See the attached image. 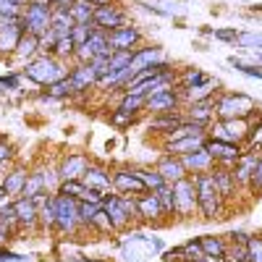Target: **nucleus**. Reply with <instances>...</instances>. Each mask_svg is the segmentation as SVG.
I'll return each mask as SVG.
<instances>
[{
  "mask_svg": "<svg viewBox=\"0 0 262 262\" xmlns=\"http://www.w3.org/2000/svg\"><path fill=\"white\" fill-rule=\"evenodd\" d=\"M191 181L196 186V210L202 212V217L212 221V217H223V196L217 191L212 173H191Z\"/></svg>",
  "mask_w": 262,
  "mask_h": 262,
  "instance_id": "obj_1",
  "label": "nucleus"
},
{
  "mask_svg": "<svg viewBox=\"0 0 262 262\" xmlns=\"http://www.w3.org/2000/svg\"><path fill=\"white\" fill-rule=\"evenodd\" d=\"M24 76L32 79L34 84L50 86V84L66 79V76H69V71H66V60H60L55 55H37L34 60H29L24 66Z\"/></svg>",
  "mask_w": 262,
  "mask_h": 262,
  "instance_id": "obj_2",
  "label": "nucleus"
},
{
  "mask_svg": "<svg viewBox=\"0 0 262 262\" xmlns=\"http://www.w3.org/2000/svg\"><path fill=\"white\" fill-rule=\"evenodd\" d=\"M102 210L107 215V221H111L113 231H121L137 217V196H131V194H105Z\"/></svg>",
  "mask_w": 262,
  "mask_h": 262,
  "instance_id": "obj_3",
  "label": "nucleus"
},
{
  "mask_svg": "<svg viewBox=\"0 0 262 262\" xmlns=\"http://www.w3.org/2000/svg\"><path fill=\"white\" fill-rule=\"evenodd\" d=\"M254 100L244 92H228L215 100V118L233 121V118H252L254 116Z\"/></svg>",
  "mask_w": 262,
  "mask_h": 262,
  "instance_id": "obj_4",
  "label": "nucleus"
},
{
  "mask_svg": "<svg viewBox=\"0 0 262 262\" xmlns=\"http://www.w3.org/2000/svg\"><path fill=\"white\" fill-rule=\"evenodd\" d=\"M21 24H24V32L42 37L53 24V6H48L45 0H32L21 11Z\"/></svg>",
  "mask_w": 262,
  "mask_h": 262,
  "instance_id": "obj_5",
  "label": "nucleus"
},
{
  "mask_svg": "<svg viewBox=\"0 0 262 262\" xmlns=\"http://www.w3.org/2000/svg\"><path fill=\"white\" fill-rule=\"evenodd\" d=\"M207 137L210 139H221V142H231V144H244L249 137V123L247 118H233V121H212L207 126Z\"/></svg>",
  "mask_w": 262,
  "mask_h": 262,
  "instance_id": "obj_6",
  "label": "nucleus"
},
{
  "mask_svg": "<svg viewBox=\"0 0 262 262\" xmlns=\"http://www.w3.org/2000/svg\"><path fill=\"white\" fill-rule=\"evenodd\" d=\"M55 228L60 233H74L81 221H79V202L74 200V196H66V194H58L55 191Z\"/></svg>",
  "mask_w": 262,
  "mask_h": 262,
  "instance_id": "obj_7",
  "label": "nucleus"
},
{
  "mask_svg": "<svg viewBox=\"0 0 262 262\" xmlns=\"http://www.w3.org/2000/svg\"><path fill=\"white\" fill-rule=\"evenodd\" d=\"M170 189H173V212L181 215V217L194 215V210H196V186H194L191 176L176 181Z\"/></svg>",
  "mask_w": 262,
  "mask_h": 262,
  "instance_id": "obj_8",
  "label": "nucleus"
},
{
  "mask_svg": "<svg viewBox=\"0 0 262 262\" xmlns=\"http://www.w3.org/2000/svg\"><path fill=\"white\" fill-rule=\"evenodd\" d=\"M107 45L113 53H134L142 45V32L131 24H123L113 32H107Z\"/></svg>",
  "mask_w": 262,
  "mask_h": 262,
  "instance_id": "obj_9",
  "label": "nucleus"
},
{
  "mask_svg": "<svg viewBox=\"0 0 262 262\" xmlns=\"http://www.w3.org/2000/svg\"><path fill=\"white\" fill-rule=\"evenodd\" d=\"M21 37H24L21 16H0V55H13Z\"/></svg>",
  "mask_w": 262,
  "mask_h": 262,
  "instance_id": "obj_10",
  "label": "nucleus"
},
{
  "mask_svg": "<svg viewBox=\"0 0 262 262\" xmlns=\"http://www.w3.org/2000/svg\"><path fill=\"white\" fill-rule=\"evenodd\" d=\"M210 158L215 160V165H226V168H233V163L244 155L242 144H231V142H221V139H210L205 137V144H202Z\"/></svg>",
  "mask_w": 262,
  "mask_h": 262,
  "instance_id": "obj_11",
  "label": "nucleus"
},
{
  "mask_svg": "<svg viewBox=\"0 0 262 262\" xmlns=\"http://www.w3.org/2000/svg\"><path fill=\"white\" fill-rule=\"evenodd\" d=\"M92 21H95V27H97V29H102V32H113V29H118V27L128 24V21H126V11H123V8H118L116 3L97 6V8H95Z\"/></svg>",
  "mask_w": 262,
  "mask_h": 262,
  "instance_id": "obj_12",
  "label": "nucleus"
},
{
  "mask_svg": "<svg viewBox=\"0 0 262 262\" xmlns=\"http://www.w3.org/2000/svg\"><path fill=\"white\" fill-rule=\"evenodd\" d=\"M113 191L116 194H131V196H139L147 191L144 181L137 176L134 168H121L113 173Z\"/></svg>",
  "mask_w": 262,
  "mask_h": 262,
  "instance_id": "obj_13",
  "label": "nucleus"
},
{
  "mask_svg": "<svg viewBox=\"0 0 262 262\" xmlns=\"http://www.w3.org/2000/svg\"><path fill=\"white\" fill-rule=\"evenodd\" d=\"M181 105V95L179 90H168V92H160V95H152L147 97V105L144 111H149L152 116H160V113H176Z\"/></svg>",
  "mask_w": 262,
  "mask_h": 262,
  "instance_id": "obj_14",
  "label": "nucleus"
},
{
  "mask_svg": "<svg viewBox=\"0 0 262 262\" xmlns=\"http://www.w3.org/2000/svg\"><path fill=\"white\" fill-rule=\"evenodd\" d=\"M155 168H158V173L163 176V181H165L168 186H173L176 181H181V179L189 176V170H186V165H184V160H181L179 155H163Z\"/></svg>",
  "mask_w": 262,
  "mask_h": 262,
  "instance_id": "obj_15",
  "label": "nucleus"
},
{
  "mask_svg": "<svg viewBox=\"0 0 262 262\" xmlns=\"http://www.w3.org/2000/svg\"><path fill=\"white\" fill-rule=\"evenodd\" d=\"M90 165L92 163L86 155H69V158H63V163L58 168V176H60V181H81Z\"/></svg>",
  "mask_w": 262,
  "mask_h": 262,
  "instance_id": "obj_16",
  "label": "nucleus"
},
{
  "mask_svg": "<svg viewBox=\"0 0 262 262\" xmlns=\"http://www.w3.org/2000/svg\"><path fill=\"white\" fill-rule=\"evenodd\" d=\"M137 217L139 221H160V217H165L163 207H160V200H158V194L155 191H144L137 196Z\"/></svg>",
  "mask_w": 262,
  "mask_h": 262,
  "instance_id": "obj_17",
  "label": "nucleus"
},
{
  "mask_svg": "<svg viewBox=\"0 0 262 262\" xmlns=\"http://www.w3.org/2000/svg\"><path fill=\"white\" fill-rule=\"evenodd\" d=\"M186 121L191 123H200V126H210L212 118H215V97H207V100H196V102H189V111L184 116Z\"/></svg>",
  "mask_w": 262,
  "mask_h": 262,
  "instance_id": "obj_18",
  "label": "nucleus"
},
{
  "mask_svg": "<svg viewBox=\"0 0 262 262\" xmlns=\"http://www.w3.org/2000/svg\"><path fill=\"white\" fill-rule=\"evenodd\" d=\"M69 79H71V84H74L76 95H79V92H90L92 86L100 81L97 74L92 71V66H90V63H76L74 69L69 71Z\"/></svg>",
  "mask_w": 262,
  "mask_h": 262,
  "instance_id": "obj_19",
  "label": "nucleus"
},
{
  "mask_svg": "<svg viewBox=\"0 0 262 262\" xmlns=\"http://www.w3.org/2000/svg\"><path fill=\"white\" fill-rule=\"evenodd\" d=\"M13 210H16V221L24 228H34L39 223V207L34 205V200H27V196H18L13 200Z\"/></svg>",
  "mask_w": 262,
  "mask_h": 262,
  "instance_id": "obj_20",
  "label": "nucleus"
},
{
  "mask_svg": "<svg viewBox=\"0 0 262 262\" xmlns=\"http://www.w3.org/2000/svg\"><path fill=\"white\" fill-rule=\"evenodd\" d=\"M81 181L90 186V189H97V191H102V194H111V189H113V176H111V173H107V168H102V165H90Z\"/></svg>",
  "mask_w": 262,
  "mask_h": 262,
  "instance_id": "obj_21",
  "label": "nucleus"
},
{
  "mask_svg": "<svg viewBox=\"0 0 262 262\" xmlns=\"http://www.w3.org/2000/svg\"><path fill=\"white\" fill-rule=\"evenodd\" d=\"M181 160H184V165L189 170V176L191 173H210L215 168V160L210 158V152L205 147L194 149V152H186V155H181Z\"/></svg>",
  "mask_w": 262,
  "mask_h": 262,
  "instance_id": "obj_22",
  "label": "nucleus"
},
{
  "mask_svg": "<svg viewBox=\"0 0 262 262\" xmlns=\"http://www.w3.org/2000/svg\"><path fill=\"white\" fill-rule=\"evenodd\" d=\"M165 53L160 48H139L134 50V58H131V71H142V69H149V66H155V63H165Z\"/></svg>",
  "mask_w": 262,
  "mask_h": 262,
  "instance_id": "obj_23",
  "label": "nucleus"
},
{
  "mask_svg": "<svg viewBox=\"0 0 262 262\" xmlns=\"http://www.w3.org/2000/svg\"><path fill=\"white\" fill-rule=\"evenodd\" d=\"M212 181H215V186H217V191H221V196L223 200H231V196L236 194V179H233V170L231 168H226V165H215L212 170Z\"/></svg>",
  "mask_w": 262,
  "mask_h": 262,
  "instance_id": "obj_24",
  "label": "nucleus"
},
{
  "mask_svg": "<svg viewBox=\"0 0 262 262\" xmlns=\"http://www.w3.org/2000/svg\"><path fill=\"white\" fill-rule=\"evenodd\" d=\"M247 242L249 236L242 233V231H233L228 233V247H226V259L228 262H247Z\"/></svg>",
  "mask_w": 262,
  "mask_h": 262,
  "instance_id": "obj_25",
  "label": "nucleus"
},
{
  "mask_svg": "<svg viewBox=\"0 0 262 262\" xmlns=\"http://www.w3.org/2000/svg\"><path fill=\"white\" fill-rule=\"evenodd\" d=\"M39 55V37L37 34H29V32H24V37L18 39V45H16V50H13V58L16 60H21V63H29V60H34Z\"/></svg>",
  "mask_w": 262,
  "mask_h": 262,
  "instance_id": "obj_26",
  "label": "nucleus"
},
{
  "mask_svg": "<svg viewBox=\"0 0 262 262\" xmlns=\"http://www.w3.org/2000/svg\"><path fill=\"white\" fill-rule=\"evenodd\" d=\"M27 179H29V170L27 168H13L0 184H3V189H6V194L11 196V200H18V196L24 194Z\"/></svg>",
  "mask_w": 262,
  "mask_h": 262,
  "instance_id": "obj_27",
  "label": "nucleus"
},
{
  "mask_svg": "<svg viewBox=\"0 0 262 262\" xmlns=\"http://www.w3.org/2000/svg\"><path fill=\"white\" fill-rule=\"evenodd\" d=\"M205 137L207 134H194V137H184L179 142H170L165 144V155H186V152H194V149H200L205 144Z\"/></svg>",
  "mask_w": 262,
  "mask_h": 262,
  "instance_id": "obj_28",
  "label": "nucleus"
},
{
  "mask_svg": "<svg viewBox=\"0 0 262 262\" xmlns=\"http://www.w3.org/2000/svg\"><path fill=\"white\" fill-rule=\"evenodd\" d=\"M210 81V76L205 74V71H200V69H186L179 79H176V86H179V92H189V90H196V86H202V84H207Z\"/></svg>",
  "mask_w": 262,
  "mask_h": 262,
  "instance_id": "obj_29",
  "label": "nucleus"
},
{
  "mask_svg": "<svg viewBox=\"0 0 262 262\" xmlns=\"http://www.w3.org/2000/svg\"><path fill=\"white\" fill-rule=\"evenodd\" d=\"M74 24L76 21L71 18V13H69V8H53V24H50V29L58 34V37H69L71 34V29H74Z\"/></svg>",
  "mask_w": 262,
  "mask_h": 262,
  "instance_id": "obj_30",
  "label": "nucleus"
},
{
  "mask_svg": "<svg viewBox=\"0 0 262 262\" xmlns=\"http://www.w3.org/2000/svg\"><path fill=\"white\" fill-rule=\"evenodd\" d=\"M186 118L176 111V113H160L149 121V131H158V134H168V131H173L179 123H184Z\"/></svg>",
  "mask_w": 262,
  "mask_h": 262,
  "instance_id": "obj_31",
  "label": "nucleus"
},
{
  "mask_svg": "<svg viewBox=\"0 0 262 262\" xmlns=\"http://www.w3.org/2000/svg\"><path fill=\"white\" fill-rule=\"evenodd\" d=\"M196 242H200V247L207 257H226V247H228L226 238H221V236H200Z\"/></svg>",
  "mask_w": 262,
  "mask_h": 262,
  "instance_id": "obj_32",
  "label": "nucleus"
},
{
  "mask_svg": "<svg viewBox=\"0 0 262 262\" xmlns=\"http://www.w3.org/2000/svg\"><path fill=\"white\" fill-rule=\"evenodd\" d=\"M95 3H90V0H74V6L69 8V13H71V18L76 21V24H86V21H92V16H95Z\"/></svg>",
  "mask_w": 262,
  "mask_h": 262,
  "instance_id": "obj_33",
  "label": "nucleus"
},
{
  "mask_svg": "<svg viewBox=\"0 0 262 262\" xmlns=\"http://www.w3.org/2000/svg\"><path fill=\"white\" fill-rule=\"evenodd\" d=\"M71 95H76V90H74V84H71V79L66 76V79H60V81H55V84H50L48 86V100H66V97H71Z\"/></svg>",
  "mask_w": 262,
  "mask_h": 262,
  "instance_id": "obj_34",
  "label": "nucleus"
},
{
  "mask_svg": "<svg viewBox=\"0 0 262 262\" xmlns=\"http://www.w3.org/2000/svg\"><path fill=\"white\" fill-rule=\"evenodd\" d=\"M134 170H137V176L144 181L147 191H158L160 186H165V181H163V176L158 173V168H134Z\"/></svg>",
  "mask_w": 262,
  "mask_h": 262,
  "instance_id": "obj_35",
  "label": "nucleus"
},
{
  "mask_svg": "<svg viewBox=\"0 0 262 262\" xmlns=\"http://www.w3.org/2000/svg\"><path fill=\"white\" fill-rule=\"evenodd\" d=\"M42 191H48V186H45V176H42L39 170L29 173L27 186H24V194H21V196H27V200H34V196H37V194H42Z\"/></svg>",
  "mask_w": 262,
  "mask_h": 262,
  "instance_id": "obj_36",
  "label": "nucleus"
},
{
  "mask_svg": "<svg viewBox=\"0 0 262 262\" xmlns=\"http://www.w3.org/2000/svg\"><path fill=\"white\" fill-rule=\"evenodd\" d=\"M131 58H134V53H111V58H107V76H113L123 71L126 66H131Z\"/></svg>",
  "mask_w": 262,
  "mask_h": 262,
  "instance_id": "obj_37",
  "label": "nucleus"
},
{
  "mask_svg": "<svg viewBox=\"0 0 262 262\" xmlns=\"http://www.w3.org/2000/svg\"><path fill=\"white\" fill-rule=\"evenodd\" d=\"M236 42L252 53H262V34L259 32H238Z\"/></svg>",
  "mask_w": 262,
  "mask_h": 262,
  "instance_id": "obj_38",
  "label": "nucleus"
},
{
  "mask_svg": "<svg viewBox=\"0 0 262 262\" xmlns=\"http://www.w3.org/2000/svg\"><path fill=\"white\" fill-rule=\"evenodd\" d=\"M55 217H58V212H55V194H50V200L39 207V223L45 228H55Z\"/></svg>",
  "mask_w": 262,
  "mask_h": 262,
  "instance_id": "obj_39",
  "label": "nucleus"
},
{
  "mask_svg": "<svg viewBox=\"0 0 262 262\" xmlns=\"http://www.w3.org/2000/svg\"><path fill=\"white\" fill-rule=\"evenodd\" d=\"M144 105H147V97H139V95H126V92H123V97H121V102H118V107H123V111L134 113V116H139V113L144 111Z\"/></svg>",
  "mask_w": 262,
  "mask_h": 262,
  "instance_id": "obj_40",
  "label": "nucleus"
},
{
  "mask_svg": "<svg viewBox=\"0 0 262 262\" xmlns=\"http://www.w3.org/2000/svg\"><path fill=\"white\" fill-rule=\"evenodd\" d=\"M74 53H76V42L71 39V34H69V37H58L53 55L60 58V60H69V58H74Z\"/></svg>",
  "mask_w": 262,
  "mask_h": 262,
  "instance_id": "obj_41",
  "label": "nucleus"
},
{
  "mask_svg": "<svg viewBox=\"0 0 262 262\" xmlns=\"http://www.w3.org/2000/svg\"><path fill=\"white\" fill-rule=\"evenodd\" d=\"M107 121H111V126H116V128H128L131 123L137 121V116L128 113V111H123V107H116V111H111Z\"/></svg>",
  "mask_w": 262,
  "mask_h": 262,
  "instance_id": "obj_42",
  "label": "nucleus"
},
{
  "mask_svg": "<svg viewBox=\"0 0 262 262\" xmlns=\"http://www.w3.org/2000/svg\"><path fill=\"white\" fill-rule=\"evenodd\" d=\"M95 29H97V27H95V21H86V24H74V29H71V39L76 42V48L84 45V42L95 34Z\"/></svg>",
  "mask_w": 262,
  "mask_h": 262,
  "instance_id": "obj_43",
  "label": "nucleus"
},
{
  "mask_svg": "<svg viewBox=\"0 0 262 262\" xmlns=\"http://www.w3.org/2000/svg\"><path fill=\"white\" fill-rule=\"evenodd\" d=\"M228 63L233 66L238 74H244V76H249V79H262V66H259V63H242L238 58H231Z\"/></svg>",
  "mask_w": 262,
  "mask_h": 262,
  "instance_id": "obj_44",
  "label": "nucleus"
},
{
  "mask_svg": "<svg viewBox=\"0 0 262 262\" xmlns=\"http://www.w3.org/2000/svg\"><path fill=\"white\" fill-rule=\"evenodd\" d=\"M100 210H102V202L100 205H95V202H79V221H81V226H90L92 217Z\"/></svg>",
  "mask_w": 262,
  "mask_h": 262,
  "instance_id": "obj_45",
  "label": "nucleus"
},
{
  "mask_svg": "<svg viewBox=\"0 0 262 262\" xmlns=\"http://www.w3.org/2000/svg\"><path fill=\"white\" fill-rule=\"evenodd\" d=\"M247 262H262V236H249V242H247Z\"/></svg>",
  "mask_w": 262,
  "mask_h": 262,
  "instance_id": "obj_46",
  "label": "nucleus"
},
{
  "mask_svg": "<svg viewBox=\"0 0 262 262\" xmlns=\"http://www.w3.org/2000/svg\"><path fill=\"white\" fill-rule=\"evenodd\" d=\"M155 194H158V200H160L163 212H165V215H176V212H173V189L165 184V186H160Z\"/></svg>",
  "mask_w": 262,
  "mask_h": 262,
  "instance_id": "obj_47",
  "label": "nucleus"
},
{
  "mask_svg": "<svg viewBox=\"0 0 262 262\" xmlns=\"http://www.w3.org/2000/svg\"><path fill=\"white\" fill-rule=\"evenodd\" d=\"M247 144H249V147H259V149H262V118H259L254 126H249Z\"/></svg>",
  "mask_w": 262,
  "mask_h": 262,
  "instance_id": "obj_48",
  "label": "nucleus"
},
{
  "mask_svg": "<svg viewBox=\"0 0 262 262\" xmlns=\"http://www.w3.org/2000/svg\"><path fill=\"white\" fill-rule=\"evenodd\" d=\"M249 189H252V191H262V155L257 158V165H254V170H252Z\"/></svg>",
  "mask_w": 262,
  "mask_h": 262,
  "instance_id": "obj_49",
  "label": "nucleus"
},
{
  "mask_svg": "<svg viewBox=\"0 0 262 262\" xmlns=\"http://www.w3.org/2000/svg\"><path fill=\"white\" fill-rule=\"evenodd\" d=\"M90 228H100V231H105V233H111L113 231V226H111V221H107V215H105V210H100L95 217H92V223H90Z\"/></svg>",
  "mask_w": 262,
  "mask_h": 262,
  "instance_id": "obj_50",
  "label": "nucleus"
},
{
  "mask_svg": "<svg viewBox=\"0 0 262 262\" xmlns=\"http://www.w3.org/2000/svg\"><path fill=\"white\" fill-rule=\"evenodd\" d=\"M212 34H215V39H221V42H236V37H238L236 29H215Z\"/></svg>",
  "mask_w": 262,
  "mask_h": 262,
  "instance_id": "obj_51",
  "label": "nucleus"
},
{
  "mask_svg": "<svg viewBox=\"0 0 262 262\" xmlns=\"http://www.w3.org/2000/svg\"><path fill=\"white\" fill-rule=\"evenodd\" d=\"M11 158H13V147L6 144V142H0V168H3L6 163H11Z\"/></svg>",
  "mask_w": 262,
  "mask_h": 262,
  "instance_id": "obj_52",
  "label": "nucleus"
},
{
  "mask_svg": "<svg viewBox=\"0 0 262 262\" xmlns=\"http://www.w3.org/2000/svg\"><path fill=\"white\" fill-rule=\"evenodd\" d=\"M18 74H8V76H3V79H0V84H3V86H8V90H18Z\"/></svg>",
  "mask_w": 262,
  "mask_h": 262,
  "instance_id": "obj_53",
  "label": "nucleus"
},
{
  "mask_svg": "<svg viewBox=\"0 0 262 262\" xmlns=\"http://www.w3.org/2000/svg\"><path fill=\"white\" fill-rule=\"evenodd\" d=\"M196 262H228V259H226V257H207V254H202Z\"/></svg>",
  "mask_w": 262,
  "mask_h": 262,
  "instance_id": "obj_54",
  "label": "nucleus"
},
{
  "mask_svg": "<svg viewBox=\"0 0 262 262\" xmlns=\"http://www.w3.org/2000/svg\"><path fill=\"white\" fill-rule=\"evenodd\" d=\"M8 200H11V196L6 194V189H3V184H0V207H3V205H8Z\"/></svg>",
  "mask_w": 262,
  "mask_h": 262,
  "instance_id": "obj_55",
  "label": "nucleus"
},
{
  "mask_svg": "<svg viewBox=\"0 0 262 262\" xmlns=\"http://www.w3.org/2000/svg\"><path fill=\"white\" fill-rule=\"evenodd\" d=\"M90 3H95V6H107V3H113V0H90Z\"/></svg>",
  "mask_w": 262,
  "mask_h": 262,
  "instance_id": "obj_56",
  "label": "nucleus"
},
{
  "mask_svg": "<svg viewBox=\"0 0 262 262\" xmlns=\"http://www.w3.org/2000/svg\"><path fill=\"white\" fill-rule=\"evenodd\" d=\"M74 6V0H60V8H71Z\"/></svg>",
  "mask_w": 262,
  "mask_h": 262,
  "instance_id": "obj_57",
  "label": "nucleus"
},
{
  "mask_svg": "<svg viewBox=\"0 0 262 262\" xmlns=\"http://www.w3.org/2000/svg\"><path fill=\"white\" fill-rule=\"evenodd\" d=\"M45 3H48V6H53V8H58V6H60V0H45Z\"/></svg>",
  "mask_w": 262,
  "mask_h": 262,
  "instance_id": "obj_58",
  "label": "nucleus"
},
{
  "mask_svg": "<svg viewBox=\"0 0 262 262\" xmlns=\"http://www.w3.org/2000/svg\"><path fill=\"white\" fill-rule=\"evenodd\" d=\"M249 11H252V13H262V6H252Z\"/></svg>",
  "mask_w": 262,
  "mask_h": 262,
  "instance_id": "obj_59",
  "label": "nucleus"
},
{
  "mask_svg": "<svg viewBox=\"0 0 262 262\" xmlns=\"http://www.w3.org/2000/svg\"><path fill=\"white\" fill-rule=\"evenodd\" d=\"M16 3H18V6H21V8H24V6H27V3H32V0H16Z\"/></svg>",
  "mask_w": 262,
  "mask_h": 262,
  "instance_id": "obj_60",
  "label": "nucleus"
}]
</instances>
